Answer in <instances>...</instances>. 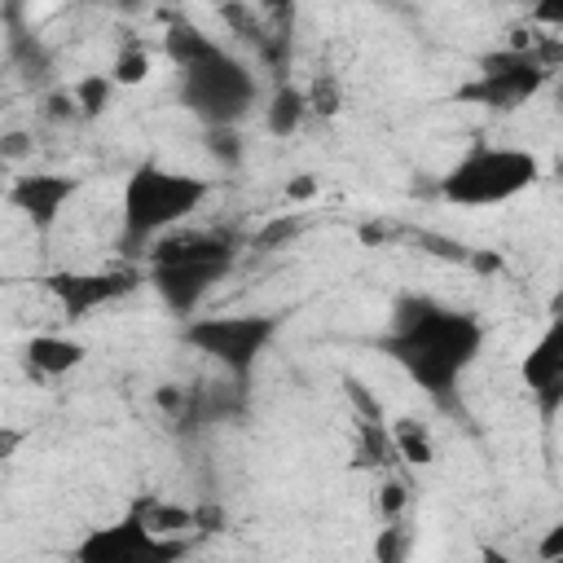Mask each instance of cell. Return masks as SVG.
I'll use <instances>...</instances> for the list:
<instances>
[{"label": "cell", "instance_id": "cell-6", "mask_svg": "<svg viewBox=\"0 0 563 563\" xmlns=\"http://www.w3.org/2000/svg\"><path fill=\"white\" fill-rule=\"evenodd\" d=\"M282 321L286 317H277V312H198V317L180 321V339L194 352H202L207 361H216L233 383L246 387L255 365L282 334Z\"/></svg>", "mask_w": 563, "mask_h": 563}, {"label": "cell", "instance_id": "cell-18", "mask_svg": "<svg viewBox=\"0 0 563 563\" xmlns=\"http://www.w3.org/2000/svg\"><path fill=\"white\" fill-rule=\"evenodd\" d=\"M202 145H207V154H211L220 167H238V163H242L238 128H207V132H202Z\"/></svg>", "mask_w": 563, "mask_h": 563}, {"label": "cell", "instance_id": "cell-9", "mask_svg": "<svg viewBox=\"0 0 563 563\" xmlns=\"http://www.w3.org/2000/svg\"><path fill=\"white\" fill-rule=\"evenodd\" d=\"M141 282H145V268L132 264V260L110 264V268H70V273L44 277V286L57 299V308H62L66 321H88L92 312L128 299Z\"/></svg>", "mask_w": 563, "mask_h": 563}, {"label": "cell", "instance_id": "cell-5", "mask_svg": "<svg viewBox=\"0 0 563 563\" xmlns=\"http://www.w3.org/2000/svg\"><path fill=\"white\" fill-rule=\"evenodd\" d=\"M537 180H541V158L532 150L475 141L440 172L435 189L453 207H506L519 194H528Z\"/></svg>", "mask_w": 563, "mask_h": 563}, {"label": "cell", "instance_id": "cell-15", "mask_svg": "<svg viewBox=\"0 0 563 563\" xmlns=\"http://www.w3.org/2000/svg\"><path fill=\"white\" fill-rule=\"evenodd\" d=\"M391 444H396V453H400L405 462H413V466H427V462H435V444H431V431H427L418 418H400V422H391Z\"/></svg>", "mask_w": 563, "mask_h": 563}, {"label": "cell", "instance_id": "cell-13", "mask_svg": "<svg viewBox=\"0 0 563 563\" xmlns=\"http://www.w3.org/2000/svg\"><path fill=\"white\" fill-rule=\"evenodd\" d=\"M303 119H308V92L295 84H277L273 97L264 101V128L273 136H290Z\"/></svg>", "mask_w": 563, "mask_h": 563}, {"label": "cell", "instance_id": "cell-11", "mask_svg": "<svg viewBox=\"0 0 563 563\" xmlns=\"http://www.w3.org/2000/svg\"><path fill=\"white\" fill-rule=\"evenodd\" d=\"M523 387L532 391L541 418L550 422L563 405V330H559V321H550L545 334L523 356Z\"/></svg>", "mask_w": 563, "mask_h": 563}, {"label": "cell", "instance_id": "cell-8", "mask_svg": "<svg viewBox=\"0 0 563 563\" xmlns=\"http://www.w3.org/2000/svg\"><path fill=\"white\" fill-rule=\"evenodd\" d=\"M545 75H550V66L537 53H528V48L515 44V48L488 53L479 62L475 79L457 88V97H466L475 106H488V110H515L528 97H537V88L545 84Z\"/></svg>", "mask_w": 563, "mask_h": 563}, {"label": "cell", "instance_id": "cell-14", "mask_svg": "<svg viewBox=\"0 0 563 563\" xmlns=\"http://www.w3.org/2000/svg\"><path fill=\"white\" fill-rule=\"evenodd\" d=\"M66 92H70V106H75V114H84V119H97V114H106V106H110V97H114V79H110L106 70H92V75L75 79Z\"/></svg>", "mask_w": 563, "mask_h": 563}, {"label": "cell", "instance_id": "cell-22", "mask_svg": "<svg viewBox=\"0 0 563 563\" xmlns=\"http://www.w3.org/2000/svg\"><path fill=\"white\" fill-rule=\"evenodd\" d=\"M479 563H510V559L497 545H479Z\"/></svg>", "mask_w": 563, "mask_h": 563}, {"label": "cell", "instance_id": "cell-1", "mask_svg": "<svg viewBox=\"0 0 563 563\" xmlns=\"http://www.w3.org/2000/svg\"><path fill=\"white\" fill-rule=\"evenodd\" d=\"M488 343L484 321L471 308H453L435 295L405 290L391 299L387 330L378 334V352L431 396L440 409H453L462 378L479 361Z\"/></svg>", "mask_w": 563, "mask_h": 563}, {"label": "cell", "instance_id": "cell-2", "mask_svg": "<svg viewBox=\"0 0 563 563\" xmlns=\"http://www.w3.org/2000/svg\"><path fill=\"white\" fill-rule=\"evenodd\" d=\"M163 53L176 66V101L202 128H238L260 106L255 70L189 18L167 22Z\"/></svg>", "mask_w": 563, "mask_h": 563}, {"label": "cell", "instance_id": "cell-17", "mask_svg": "<svg viewBox=\"0 0 563 563\" xmlns=\"http://www.w3.org/2000/svg\"><path fill=\"white\" fill-rule=\"evenodd\" d=\"M409 545H413L409 528L396 523V519H387V528H383L378 541H374V563H405V559H409Z\"/></svg>", "mask_w": 563, "mask_h": 563}, {"label": "cell", "instance_id": "cell-19", "mask_svg": "<svg viewBox=\"0 0 563 563\" xmlns=\"http://www.w3.org/2000/svg\"><path fill=\"white\" fill-rule=\"evenodd\" d=\"M541 563H563V523H550L545 541H541Z\"/></svg>", "mask_w": 563, "mask_h": 563}, {"label": "cell", "instance_id": "cell-23", "mask_svg": "<svg viewBox=\"0 0 563 563\" xmlns=\"http://www.w3.org/2000/svg\"><path fill=\"white\" fill-rule=\"evenodd\" d=\"M312 189H317V185H312V180H295V185H290V189H286V194H290V198H308V194H312Z\"/></svg>", "mask_w": 563, "mask_h": 563}, {"label": "cell", "instance_id": "cell-10", "mask_svg": "<svg viewBox=\"0 0 563 563\" xmlns=\"http://www.w3.org/2000/svg\"><path fill=\"white\" fill-rule=\"evenodd\" d=\"M79 194V176H66V172H31V176H18L9 189H4V202L35 229V233H48L66 202Z\"/></svg>", "mask_w": 563, "mask_h": 563}, {"label": "cell", "instance_id": "cell-21", "mask_svg": "<svg viewBox=\"0 0 563 563\" xmlns=\"http://www.w3.org/2000/svg\"><path fill=\"white\" fill-rule=\"evenodd\" d=\"M378 506H383V515H387V519H396V510L405 506V488H400V484H391V488H383V497H378Z\"/></svg>", "mask_w": 563, "mask_h": 563}, {"label": "cell", "instance_id": "cell-16", "mask_svg": "<svg viewBox=\"0 0 563 563\" xmlns=\"http://www.w3.org/2000/svg\"><path fill=\"white\" fill-rule=\"evenodd\" d=\"M106 75L114 79V88L141 84V79L150 75V53H145L141 44H123V48L114 53V62H110V70H106Z\"/></svg>", "mask_w": 563, "mask_h": 563}, {"label": "cell", "instance_id": "cell-20", "mask_svg": "<svg viewBox=\"0 0 563 563\" xmlns=\"http://www.w3.org/2000/svg\"><path fill=\"white\" fill-rule=\"evenodd\" d=\"M31 145H26V132H9L0 136V158H22Z\"/></svg>", "mask_w": 563, "mask_h": 563}, {"label": "cell", "instance_id": "cell-4", "mask_svg": "<svg viewBox=\"0 0 563 563\" xmlns=\"http://www.w3.org/2000/svg\"><path fill=\"white\" fill-rule=\"evenodd\" d=\"M238 242L220 229H176L145 251V282L180 317H198L211 286L233 268Z\"/></svg>", "mask_w": 563, "mask_h": 563}, {"label": "cell", "instance_id": "cell-7", "mask_svg": "<svg viewBox=\"0 0 563 563\" xmlns=\"http://www.w3.org/2000/svg\"><path fill=\"white\" fill-rule=\"evenodd\" d=\"M189 550H194L189 537H158V532H150L145 519L132 506L114 523L88 528L75 541L70 559L75 563H180Z\"/></svg>", "mask_w": 563, "mask_h": 563}, {"label": "cell", "instance_id": "cell-3", "mask_svg": "<svg viewBox=\"0 0 563 563\" xmlns=\"http://www.w3.org/2000/svg\"><path fill=\"white\" fill-rule=\"evenodd\" d=\"M211 198V180L194 172H176L167 163H136L123 180L119 198V251H150L158 238L176 233L202 202Z\"/></svg>", "mask_w": 563, "mask_h": 563}, {"label": "cell", "instance_id": "cell-12", "mask_svg": "<svg viewBox=\"0 0 563 563\" xmlns=\"http://www.w3.org/2000/svg\"><path fill=\"white\" fill-rule=\"evenodd\" d=\"M88 361V347L70 334H57V330H44V334H31L22 343V369L40 383H53V378H66L70 369H79Z\"/></svg>", "mask_w": 563, "mask_h": 563}]
</instances>
